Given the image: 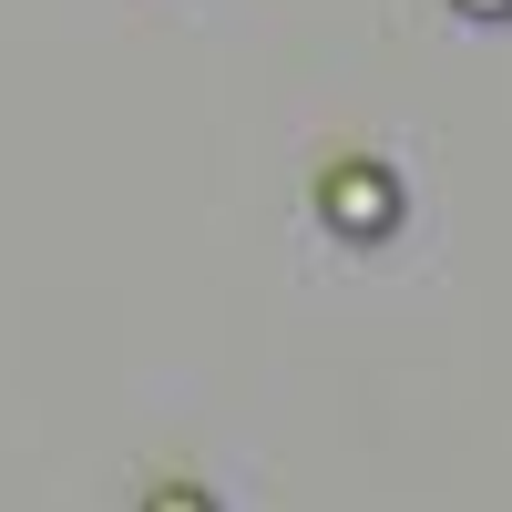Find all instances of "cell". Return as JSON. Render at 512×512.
Returning <instances> with one entry per match:
<instances>
[{
  "label": "cell",
  "mask_w": 512,
  "mask_h": 512,
  "mask_svg": "<svg viewBox=\"0 0 512 512\" xmlns=\"http://www.w3.org/2000/svg\"><path fill=\"white\" fill-rule=\"evenodd\" d=\"M318 216L338 226V236H359V246H379V236H390L400 226V185L390 175H379V164H328V175H318Z\"/></svg>",
  "instance_id": "6da1fadb"
},
{
  "label": "cell",
  "mask_w": 512,
  "mask_h": 512,
  "mask_svg": "<svg viewBox=\"0 0 512 512\" xmlns=\"http://www.w3.org/2000/svg\"><path fill=\"white\" fill-rule=\"evenodd\" d=\"M144 512H216V502H205L195 482H164V492H144Z\"/></svg>",
  "instance_id": "7a4b0ae2"
},
{
  "label": "cell",
  "mask_w": 512,
  "mask_h": 512,
  "mask_svg": "<svg viewBox=\"0 0 512 512\" xmlns=\"http://www.w3.org/2000/svg\"><path fill=\"white\" fill-rule=\"evenodd\" d=\"M461 21H512V0H451Z\"/></svg>",
  "instance_id": "3957f363"
}]
</instances>
